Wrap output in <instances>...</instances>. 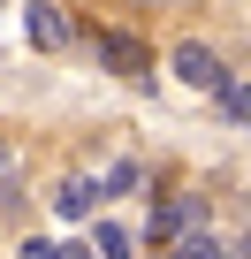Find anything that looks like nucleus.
Wrapping results in <instances>:
<instances>
[{"label":"nucleus","mask_w":251,"mask_h":259,"mask_svg":"<svg viewBox=\"0 0 251 259\" xmlns=\"http://www.w3.org/2000/svg\"><path fill=\"white\" fill-rule=\"evenodd\" d=\"M206 221H213V198H206V191H175V198L153 206V236H168V244H175V236H198Z\"/></svg>","instance_id":"obj_1"},{"label":"nucleus","mask_w":251,"mask_h":259,"mask_svg":"<svg viewBox=\"0 0 251 259\" xmlns=\"http://www.w3.org/2000/svg\"><path fill=\"white\" fill-rule=\"evenodd\" d=\"M168 69H175V84H190V92H221V84H228V69H221V54H213L206 38H183V46L168 54Z\"/></svg>","instance_id":"obj_2"},{"label":"nucleus","mask_w":251,"mask_h":259,"mask_svg":"<svg viewBox=\"0 0 251 259\" xmlns=\"http://www.w3.org/2000/svg\"><path fill=\"white\" fill-rule=\"evenodd\" d=\"M99 61H107V69H114L122 84H145V92L160 84V69H153V54H145L137 38H122V31H99Z\"/></svg>","instance_id":"obj_3"},{"label":"nucleus","mask_w":251,"mask_h":259,"mask_svg":"<svg viewBox=\"0 0 251 259\" xmlns=\"http://www.w3.org/2000/svg\"><path fill=\"white\" fill-rule=\"evenodd\" d=\"M23 38H31L38 54H61V46L76 38V23L54 8V0H31V8H23Z\"/></svg>","instance_id":"obj_4"},{"label":"nucleus","mask_w":251,"mask_h":259,"mask_svg":"<svg viewBox=\"0 0 251 259\" xmlns=\"http://www.w3.org/2000/svg\"><path fill=\"white\" fill-rule=\"evenodd\" d=\"M99 198H107V191H99V183H91V176H69V183H61V191H54V213H61V221H84V213H91V206H99Z\"/></svg>","instance_id":"obj_5"},{"label":"nucleus","mask_w":251,"mask_h":259,"mask_svg":"<svg viewBox=\"0 0 251 259\" xmlns=\"http://www.w3.org/2000/svg\"><path fill=\"white\" fill-rule=\"evenodd\" d=\"M91 251H99V259H137V236L122 229V221H99V229H91Z\"/></svg>","instance_id":"obj_6"},{"label":"nucleus","mask_w":251,"mask_h":259,"mask_svg":"<svg viewBox=\"0 0 251 259\" xmlns=\"http://www.w3.org/2000/svg\"><path fill=\"white\" fill-rule=\"evenodd\" d=\"M168 259H228V244H221L213 229H198V236H175V244H168Z\"/></svg>","instance_id":"obj_7"},{"label":"nucleus","mask_w":251,"mask_h":259,"mask_svg":"<svg viewBox=\"0 0 251 259\" xmlns=\"http://www.w3.org/2000/svg\"><path fill=\"white\" fill-rule=\"evenodd\" d=\"M213 99H221V114H236V122L251 130V76H228V84H221Z\"/></svg>","instance_id":"obj_8"},{"label":"nucleus","mask_w":251,"mask_h":259,"mask_svg":"<svg viewBox=\"0 0 251 259\" xmlns=\"http://www.w3.org/2000/svg\"><path fill=\"white\" fill-rule=\"evenodd\" d=\"M137 183H145V168H137V160H114V168L99 176V191H107V198H114V191H137Z\"/></svg>","instance_id":"obj_9"},{"label":"nucleus","mask_w":251,"mask_h":259,"mask_svg":"<svg viewBox=\"0 0 251 259\" xmlns=\"http://www.w3.org/2000/svg\"><path fill=\"white\" fill-rule=\"evenodd\" d=\"M16 259H61V244H46V236H31V244H23Z\"/></svg>","instance_id":"obj_10"},{"label":"nucleus","mask_w":251,"mask_h":259,"mask_svg":"<svg viewBox=\"0 0 251 259\" xmlns=\"http://www.w3.org/2000/svg\"><path fill=\"white\" fill-rule=\"evenodd\" d=\"M61 259H99V251L91 244H61Z\"/></svg>","instance_id":"obj_11"},{"label":"nucleus","mask_w":251,"mask_h":259,"mask_svg":"<svg viewBox=\"0 0 251 259\" xmlns=\"http://www.w3.org/2000/svg\"><path fill=\"white\" fill-rule=\"evenodd\" d=\"M236 251H243V259H251V236H243V244H236Z\"/></svg>","instance_id":"obj_12"}]
</instances>
